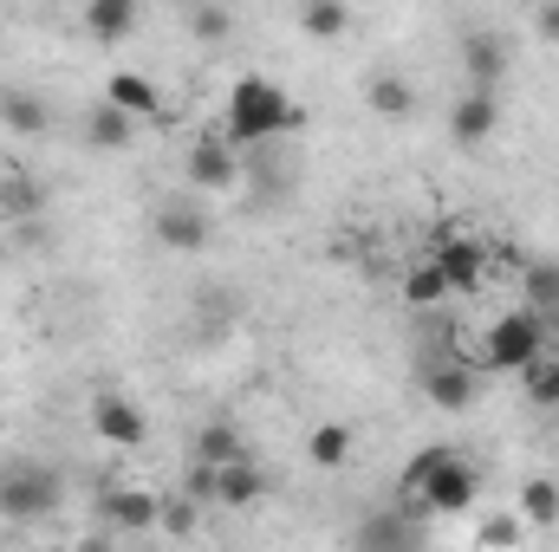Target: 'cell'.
Wrapping results in <instances>:
<instances>
[{
  "mask_svg": "<svg viewBox=\"0 0 559 552\" xmlns=\"http://www.w3.org/2000/svg\"><path fill=\"white\" fill-rule=\"evenodd\" d=\"M481 494V475L462 448H423L417 461L404 468V507H417L423 520H449L468 514Z\"/></svg>",
  "mask_w": 559,
  "mask_h": 552,
  "instance_id": "1",
  "label": "cell"
},
{
  "mask_svg": "<svg viewBox=\"0 0 559 552\" xmlns=\"http://www.w3.org/2000/svg\"><path fill=\"white\" fill-rule=\"evenodd\" d=\"M293 98L280 92L274 79H261V72H248V79H235L228 85V111H222V137L235 143V149H261V143H274L293 131Z\"/></svg>",
  "mask_w": 559,
  "mask_h": 552,
  "instance_id": "2",
  "label": "cell"
},
{
  "mask_svg": "<svg viewBox=\"0 0 559 552\" xmlns=\"http://www.w3.org/2000/svg\"><path fill=\"white\" fill-rule=\"evenodd\" d=\"M547 358V319L540 312H501L488 332H481V351H475V371H501V377H514V371H534Z\"/></svg>",
  "mask_w": 559,
  "mask_h": 552,
  "instance_id": "3",
  "label": "cell"
},
{
  "mask_svg": "<svg viewBox=\"0 0 559 552\" xmlns=\"http://www.w3.org/2000/svg\"><path fill=\"white\" fill-rule=\"evenodd\" d=\"M66 501V481L52 461H13L0 468V520H20V527H39L52 520Z\"/></svg>",
  "mask_w": 559,
  "mask_h": 552,
  "instance_id": "4",
  "label": "cell"
},
{
  "mask_svg": "<svg viewBox=\"0 0 559 552\" xmlns=\"http://www.w3.org/2000/svg\"><path fill=\"white\" fill-rule=\"evenodd\" d=\"M429 547V520H423L417 507H371V514H358V527H352V552H423Z\"/></svg>",
  "mask_w": 559,
  "mask_h": 552,
  "instance_id": "5",
  "label": "cell"
},
{
  "mask_svg": "<svg viewBox=\"0 0 559 552\" xmlns=\"http://www.w3.org/2000/svg\"><path fill=\"white\" fill-rule=\"evenodd\" d=\"M417 384H423V397H429L436 410H468V404L481 397V371H475V358H455V351H423Z\"/></svg>",
  "mask_w": 559,
  "mask_h": 552,
  "instance_id": "6",
  "label": "cell"
},
{
  "mask_svg": "<svg viewBox=\"0 0 559 552\" xmlns=\"http://www.w3.org/2000/svg\"><path fill=\"white\" fill-rule=\"evenodd\" d=\"M156 241L169 248V254H202L209 241H215V221H209V208L195 202V195H169V202H156Z\"/></svg>",
  "mask_w": 559,
  "mask_h": 552,
  "instance_id": "7",
  "label": "cell"
},
{
  "mask_svg": "<svg viewBox=\"0 0 559 552\" xmlns=\"http://www.w3.org/2000/svg\"><path fill=\"white\" fill-rule=\"evenodd\" d=\"M98 520H105V533H150L163 520V494H150V488H105L98 494Z\"/></svg>",
  "mask_w": 559,
  "mask_h": 552,
  "instance_id": "8",
  "label": "cell"
},
{
  "mask_svg": "<svg viewBox=\"0 0 559 552\" xmlns=\"http://www.w3.org/2000/svg\"><path fill=\"white\" fill-rule=\"evenodd\" d=\"M189 182L202 189V195H228V189H241V149L228 137H202L189 149Z\"/></svg>",
  "mask_w": 559,
  "mask_h": 552,
  "instance_id": "9",
  "label": "cell"
},
{
  "mask_svg": "<svg viewBox=\"0 0 559 552\" xmlns=\"http://www.w3.org/2000/svg\"><path fill=\"white\" fill-rule=\"evenodd\" d=\"M429 267L449 279V292H468V286H481V274H488V248L468 241V235H436Z\"/></svg>",
  "mask_w": 559,
  "mask_h": 552,
  "instance_id": "10",
  "label": "cell"
},
{
  "mask_svg": "<svg viewBox=\"0 0 559 552\" xmlns=\"http://www.w3.org/2000/svg\"><path fill=\"white\" fill-rule=\"evenodd\" d=\"M495 124H501V92H462V98L449 105V137L462 143V149L488 143Z\"/></svg>",
  "mask_w": 559,
  "mask_h": 552,
  "instance_id": "11",
  "label": "cell"
},
{
  "mask_svg": "<svg viewBox=\"0 0 559 552\" xmlns=\"http://www.w3.org/2000/svg\"><path fill=\"white\" fill-rule=\"evenodd\" d=\"M92 429L111 442V448H138L143 435H150V416L131 404V397H118V391H105L98 404H92Z\"/></svg>",
  "mask_w": 559,
  "mask_h": 552,
  "instance_id": "12",
  "label": "cell"
},
{
  "mask_svg": "<svg viewBox=\"0 0 559 552\" xmlns=\"http://www.w3.org/2000/svg\"><path fill=\"white\" fill-rule=\"evenodd\" d=\"M462 72H468V92H501V79H508L501 33H468L462 39Z\"/></svg>",
  "mask_w": 559,
  "mask_h": 552,
  "instance_id": "13",
  "label": "cell"
},
{
  "mask_svg": "<svg viewBox=\"0 0 559 552\" xmlns=\"http://www.w3.org/2000/svg\"><path fill=\"white\" fill-rule=\"evenodd\" d=\"M267 468L248 455V461H228V468H215V507H228V514H241V507H254V501H267Z\"/></svg>",
  "mask_w": 559,
  "mask_h": 552,
  "instance_id": "14",
  "label": "cell"
},
{
  "mask_svg": "<svg viewBox=\"0 0 559 552\" xmlns=\"http://www.w3.org/2000/svg\"><path fill=\"white\" fill-rule=\"evenodd\" d=\"M79 131H85V143H92L98 156H118V149H131V137H138V118H124L111 98H98V105H85Z\"/></svg>",
  "mask_w": 559,
  "mask_h": 552,
  "instance_id": "15",
  "label": "cell"
},
{
  "mask_svg": "<svg viewBox=\"0 0 559 552\" xmlns=\"http://www.w3.org/2000/svg\"><path fill=\"white\" fill-rule=\"evenodd\" d=\"M195 461H202V468L248 461V442H241V429H235L228 416H209V422H202V435H195Z\"/></svg>",
  "mask_w": 559,
  "mask_h": 552,
  "instance_id": "16",
  "label": "cell"
},
{
  "mask_svg": "<svg viewBox=\"0 0 559 552\" xmlns=\"http://www.w3.org/2000/svg\"><path fill=\"white\" fill-rule=\"evenodd\" d=\"M0 124L13 137H46L52 131V111H46L39 92H0Z\"/></svg>",
  "mask_w": 559,
  "mask_h": 552,
  "instance_id": "17",
  "label": "cell"
},
{
  "mask_svg": "<svg viewBox=\"0 0 559 552\" xmlns=\"http://www.w3.org/2000/svg\"><path fill=\"white\" fill-rule=\"evenodd\" d=\"M85 33L92 39H131L138 33V0H92L85 7Z\"/></svg>",
  "mask_w": 559,
  "mask_h": 552,
  "instance_id": "18",
  "label": "cell"
},
{
  "mask_svg": "<svg viewBox=\"0 0 559 552\" xmlns=\"http://www.w3.org/2000/svg\"><path fill=\"white\" fill-rule=\"evenodd\" d=\"M365 98H371V111H378V118H411V111H417V85H411L404 72H378Z\"/></svg>",
  "mask_w": 559,
  "mask_h": 552,
  "instance_id": "19",
  "label": "cell"
},
{
  "mask_svg": "<svg viewBox=\"0 0 559 552\" xmlns=\"http://www.w3.org/2000/svg\"><path fill=\"white\" fill-rule=\"evenodd\" d=\"M105 98H111V105H118L124 118H156V111H163V98H156V85H150L143 72H118Z\"/></svg>",
  "mask_w": 559,
  "mask_h": 552,
  "instance_id": "20",
  "label": "cell"
},
{
  "mask_svg": "<svg viewBox=\"0 0 559 552\" xmlns=\"http://www.w3.org/2000/svg\"><path fill=\"white\" fill-rule=\"evenodd\" d=\"M527 312H540L547 325L559 319V261H527Z\"/></svg>",
  "mask_w": 559,
  "mask_h": 552,
  "instance_id": "21",
  "label": "cell"
},
{
  "mask_svg": "<svg viewBox=\"0 0 559 552\" xmlns=\"http://www.w3.org/2000/svg\"><path fill=\"white\" fill-rule=\"evenodd\" d=\"M306 455H312V468H345L352 461V429L345 422H319L306 435Z\"/></svg>",
  "mask_w": 559,
  "mask_h": 552,
  "instance_id": "22",
  "label": "cell"
},
{
  "mask_svg": "<svg viewBox=\"0 0 559 552\" xmlns=\"http://www.w3.org/2000/svg\"><path fill=\"white\" fill-rule=\"evenodd\" d=\"M299 26H306L312 39H338V33L352 26V7H345V0H306V7H299Z\"/></svg>",
  "mask_w": 559,
  "mask_h": 552,
  "instance_id": "23",
  "label": "cell"
},
{
  "mask_svg": "<svg viewBox=\"0 0 559 552\" xmlns=\"http://www.w3.org/2000/svg\"><path fill=\"white\" fill-rule=\"evenodd\" d=\"M514 514H521L527 527H554V520H559V481H527Z\"/></svg>",
  "mask_w": 559,
  "mask_h": 552,
  "instance_id": "24",
  "label": "cell"
},
{
  "mask_svg": "<svg viewBox=\"0 0 559 552\" xmlns=\"http://www.w3.org/2000/svg\"><path fill=\"white\" fill-rule=\"evenodd\" d=\"M521 533H527V520H521V514H488V520L475 527V547H481V552H514V547H521Z\"/></svg>",
  "mask_w": 559,
  "mask_h": 552,
  "instance_id": "25",
  "label": "cell"
},
{
  "mask_svg": "<svg viewBox=\"0 0 559 552\" xmlns=\"http://www.w3.org/2000/svg\"><path fill=\"white\" fill-rule=\"evenodd\" d=\"M189 33H195L202 46H228V39H235V13L202 0V7H189Z\"/></svg>",
  "mask_w": 559,
  "mask_h": 552,
  "instance_id": "26",
  "label": "cell"
},
{
  "mask_svg": "<svg viewBox=\"0 0 559 552\" xmlns=\"http://www.w3.org/2000/svg\"><path fill=\"white\" fill-rule=\"evenodd\" d=\"M404 299H411V305H442V299H449V279L436 274L429 261H417L411 279H404Z\"/></svg>",
  "mask_w": 559,
  "mask_h": 552,
  "instance_id": "27",
  "label": "cell"
},
{
  "mask_svg": "<svg viewBox=\"0 0 559 552\" xmlns=\"http://www.w3.org/2000/svg\"><path fill=\"white\" fill-rule=\"evenodd\" d=\"M156 527H169V533H182V540H189V533L202 527V507H195L189 494H182V501L169 494V501H163V520H156Z\"/></svg>",
  "mask_w": 559,
  "mask_h": 552,
  "instance_id": "28",
  "label": "cell"
},
{
  "mask_svg": "<svg viewBox=\"0 0 559 552\" xmlns=\"http://www.w3.org/2000/svg\"><path fill=\"white\" fill-rule=\"evenodd\" d=\"M33 208H39V189L26 176H7L0 182V215H33Z\"/></svg>",
  "mask_w": 559,
  "mask_h": 552,
  "instance_id": "29",
  "label": "cell"
},
{
  "mask_svg": "<svg viewBox=\"0 0 559 552\" xmlns=\"http://www.w3.org/2000/svg\"><path fill=\"white\" fill-rule=\"evenodd\" d=\"M534 33L559 46V0H540V13H534Z\"/></svg>",
  "mask_w": 559,
  "mask_h": 552,
  "instance_id": "30",
  "label": "cell"
},
{
  "mask_svg": "<svg viewBox=\"0 0 559 552\" xmlns=\"http://www.w3.org/2000/svg\"><path fill=\"white\" fill-rule=\"evenodd\" d=\"M72 552H118V540H111V533H85Z\"/></svg>",
  "mask_w": 559,
  "mask_h": 552,
  "instance_id": "31",
  "label": "cell"
}]
</instances>
